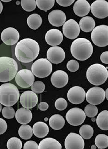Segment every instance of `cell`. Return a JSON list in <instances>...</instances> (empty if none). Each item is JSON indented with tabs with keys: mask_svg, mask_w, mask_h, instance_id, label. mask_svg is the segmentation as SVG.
I'll use <instances>...</instances> for the list:
<instances>
[{
	"mask_svg": "<svg viewBox=\"0 0 108 149\" xmlns=\"http://www.w3.org/2000/svg\"><path fill=\"white\" fill-rule=\"evenodd\" d=\"M39 44L35 40L25 38L18 42L15 47V54L17 60L23 63H29L38 56Z\"/></svg>",
	"mask_w": 108,
	"mask_h": 149,
	"instance_id": "cell-1",
	"label": "cell"
},
{
	"mask_svg": "<svg viewBox=\"0 0 108 149\" xmlns=\"http://www.w3.org/2000/svg\"><path fill=\"white\" fill-rule=\"evenodd\" d=\"M93 52V47L89 40L84 38H79L72 42L71 53L77 60L85 61L89 58Z\"/></svg>",
	"mask_w": 108,
	"mask_h": 149,
	"instance_id": "cell-2",
	"label": "cell"
},
{
	"mask_svg": "<svg viewBox=\"0 0 108 149\" xmlns=\"http://www.w3.org/2000/svg\"><path fill=\"white\" fill-rule=\"evenodd\" d=\"M18 66L16 60L8 57H0V82H9L15 78Z\"/></svg>",
	"mask_w": 108,
	"mask_h": 149,
	"instance_id": "cell-3",
	"label": "cell"
},
{
	"mask_svg": "<svg viewBox=\"0 0 108 149\" xmlns=\"http://www.w3.org/2000/svg\"><path fill=\"white\" fill-rule=\"evenodd\" d=\"M20 93L17 88L11 83L0 86V103L6 106L15 105L19 100Z\"/></svg>",
	"mask_w": 108,
	"mask_h": 149,
	"instance_id": "cell-4",
	"label": "cell"
},
{
	"mask_svg": "<svg viewBox=\"0 0 108 149\" xmlns=\"http://www.w3.org/2000/svg\"><path fill=\"white\" fill-rule=\"evenodd\" d=\"M86 76L87 79L91 84L95 86L102 85L108 79V70L102 64H93L87 70Z\"/></svg>",
	"mask_w": 108,
	"mask_h": 149,
	"instance_id": "cell-5",
	"label": "cell"
},
{
	"mask_svg": "<svg viewBox=\"0 0 108 149\" xmlns=\"http://www.w3.org/2000/svg\"><path fill=\"white\" fill-rule=\"evenodd\" d=\"M53 65L46 58H40L34 62L32 66L34 75L39 78H44L51 74Z\"/></svg>",
	"mask_w": 108,
	"mask_h": 149,
	"instance_id": "cell-6",
	"label": "cell"
},
{
	"mask_svg": "<svg viewBox=\"0 0 108 149\" xmlns=\"http://www.w3.org/2000/svg\"><path fill=\"white\" fill-rule=\"evenodd\" d=\"M92 41L95 45L104 47L108 45V26L102 25L95 27L91 34Z\"/></svg>",
	"mask_w": 108,
	"mask_h": 149,
	"instance_id": "cell-7",
	"label": "cell"
},
{
	"mask_svg": "<svg viewBox=\"0 0 108 149\" xmlns=\"http://www.w3.org/2000/svg\"><path fill=\"white\" fill-rule=\"evenodd\" d=\"M34 80L33 72L27 69H22L18 71L15 77L17 84L22 88H28L32 86Z\"/></svg>",
	"mask_w": 108,
	"mask_h": 149,
	"instance_id": "cell-8",
	"label": "cell"
},
{
	"mask_svg": "<svg viewBox=\"0 0 108 149\" xmlns=\"http://www.w3.org/2000/svg\"><path fill=\"white\" fill-rule=\"evenodd\" d=\"M67 122L72 126L81 125L85 121L86 115L81 109L73 108L68 110L66 116Z\"/></svg>",
	"mask_w": 108,
	"mask_h": 149,
	"instance_id": "cell-9",
	"label": "cell"
},
{
	"mask_svg": "<svg viewBox=\"0 0 108 149\" xmlns=\"http://www.w3.org/2000/svg\"><path fill=\"white\" fill-rule=\"evenodd\" d=\"M86 100L92 105H99L105 99V91L103 88L99 87L91 88L86 94Z\"/></svg>",
	"mask_w": 108,
	"mask_h": 149,
	"instance_id": "cell-10",
	"label": "cell"
},
{
	"mask_svg": "<svg viewBox=\"0 0 108 149\" xmlns=\"http://www.w3.org/2000/svg\"><path fill=\"white\" fill-rule=\"evenodd\" d=\"M90 10L96 18H106L108 16V2L105 0H96L90 6Z\"/></svg>",
	"mask_w": 108,
	"mask_h": 149,
	"instance_id": "cell-11",
	"label": "cell"
},
{
	"mask_svg": "<svg viewBox=\"0 0 108 149\" xmlns=\"http://www.w3.org/2000/svg\"><path fill=\"white\" fill-rule=\"evenodd\" d=\"M63 32L66 38L68 39H75L79 35L80 29L77 22L73 19H70L63 24Z\"/></svg>",
	"mask_w": 108,
	"mask_h": 149,
	"instance_id": "cell-12",
	"label": "cell"
},
{
	"mask_svg": "<svg viewBox=\"0 0 108 149\" xmlns=\"http://www.w3.org/2000/svg\"><path fill=\"white\" fill-rule=\"evenodd\" d=\"M64 146L66 149H84V140L78 134L70 133L65 139Z\"/></svg>",
	"mask_w": 108,
	"mask_h": 149,
	"instance_id": "cell-13",
	"label": "cell"
},
{
	"mask_svg": "<svg viewBox=\"0 0 108 149\" xmlns=\"http://www.w3.org/2000/svg\"><path fill=\"white\" fill-rule=\"evenodd\" d=\"M86 93L84 88L79 86L71 88L68 92L67 98L69 102L74 104H79L85 100Z\"/></svg>",
	"mask_w": 108,
	"mask_h": 149,
	"instance_id": "cell-14",
	"label": "cell"
},
{
	"mask_svg": "<svg viewBox=\"0 0 108 149\" xmlns=\"http://www.w3.org/2000/svg\"><path fill=\"white\" fill-rule=\"evenodd\" d=\"M19 33L13 27H8L2 31L1 39L7 45L13 46L18 42L19 39Z\"/></svg>",
	"mask_w": 108,
	"mask_h": 149,
	"instance_id": "cell-15",
	"label": "cell"
},
{
	"mask_svg": "<svg viewBox=\"0 0 108 149\" xmlns=\"http://www.w3.org/2000/svg\"><path fill=\"white\" fill-rule=\"evenodd\" d=\"M65 57V52L60 47H52L48 49L47 53V59L54 64L61 63L64 60Z\"/></svg>",
	"mask_w": 108,
	"mask_h": 149,
	"instance_id": "cell-16",
	"label": "cell"
},
{
	"mask_svg": "<svg viewBox=\"0 0 108 149\" xmlns=\"http://www.w3.org/2000/svg\"><path fill=\"white\" fill-rule=\"evenodd\" d=\"M38 97L35 93L33 91L24 92L20 96V102L24 108L32 109L38 104Z\"/></svg>",
	"mask_w": 108,
	"mask_h": 149,
	"instance_id": "cell-17",
	"label": "cell"
},
{
	"mask_svg": "<svg viewBox=\"0 0 108 149\" xmlns=\"http://www.w3.org/2000/svg\"><path fill=\"white\" fill-rule=\"evenodd\" d=\"M63 35L62 32L57 29H52L47 32L45 40L47 43L52 46H58L63 41Z\"/></svg>",
	"mask_w": 108,
	"mask_h": 149,
	"instance_id": "cell-18",
	"label": "cell"
},
{
	"mask_svg": "<svg viewBox=\"0 0 108 149\" xmlns=\"http://www.w3.org/2000/svg\"><path fill=\"white\" fill-rule=\"evenodd\" d=\"M51 81L55 87L62 88L65 87L68 83V75L63 71H56L52 75Z\"/></svg>",
	"mask_w": 108,
	"mask_h": 149,
	"instance_id": "cell-19",
	"label": "cell"
},
{
	"mask_svg": "<svg viewBox=\"0 0 108 149\" xmlns=\"http://www.w3.org/2000/svg\"><path fill=\"white\" fill-rule=\"evenodd\" d=\"M48 19L52 25L59 27L63 25L66 22V14L61 10H55L49 13Z\"/></svg>",
	"mask_w": 108,
	"mask_h": 149,
	"instance_id": "cell-20",
	"label": "cell"
},
{
	"mask_svg": "<svg viewBox=\"0 0 108 149\" xmlns=\"http://www.w3.org/2000/svg\"><path fill=\"white\" fill-rule=\"evenodd\" d=\"M74 12L77 16L82 17L89 13L90 6L89 2L86 0H78L74 6Z\"/></svg>",
	"mask_w": 108,
	"mask_h": 149,
	"instance_id": "cell-21",
	"label": "cell"
},
{
	"mask_svg": "<svg viewBox=\"0 0 108 149\" xmlns=\"http://www.w3.org/2000/svg\"><path fill=\"white\" fill-rule=\"evenodd\" d=\"M15 116L18 123L22 125H26L31 121L33 115L31 110L29 109L21 108L17 110Z\"/></svg>",
	"mask_w": 108,
	"mask_h": 149,
	"instance_id": "cell-22",
	"label": "cell"
},
{
	"mask_svg": "<svg viewBox=\"0 0 108 149\" xmlns=\"http://www.w3.org/2000/svg\"><path fill=\"white\" fill-rule=\"evenodd\" d=\"M33 133L37 137H45L47 136L49 132V128L46 123L39 121L36 122L33 126Z\"/></svg>",
	"mask_w": 108,
	"mask_h": 149,
	"instance_id": "cell-23",
	"label": "cell"
},
{
	"mask_svg": "<svg viewBox=\"0 0 108 149\" xmlns=\"http://www.w3.org/2000/svg\"><path fill=\"white\" fill-rule=\"evenodd\" d=\"M62 146L55 139L47 138L41 141L38 146L39 149H61Z\"/></svg>",
	"mask_w": 108,
	"mask_h": 149,
	"instance_id": "cell-24",
	"label": "cell"
},
{
	"mask_svg": "<svg viewBox=\"0 0 108 149\" xmlns=\"http://www.w3.org/2000/svg\"><path fill=\"white\" fill-rule=\"evenodd\" d=\"M80 29L85 33L91 32L95 26V22L93 18L91 17H84L79 22Z\"/></svg>",
	"mask_w": 108,
	"mask_h": 149,
	"instance_id": "cell-25",
	"label": "cell"
},
{
	"mask_svg": "<svg viewBox=\"0 0 108 149\" xmlns=\"http://www.w3.org/2000/svg\"><path fill=\"white\" fill-rule=\"evenodd\" d=\"M50 126L55 130H59L63 128L65 125V120L61 115H54L51 117L49 121Z\"/></svg>",
	"mask_w": 108,
	"mask_h": 149,
	"instance_id": "cell-26",
	"label": "cell"
},
{
	"mask_svg": "<svg viewBox=\"0 0 108 149\" xmlns=\"http://www.w3.org/2000/svg\"><path fill=\"white\" fill-rule=\"evenodd\" d=\"M96 123L100 129L103 130H108V110H104L99 113L96 118Z\"/></svg>",
	"mask_w": 108,
	"mask_h": 149,
	"instance_id": "cell-27",
	"label": "cell"
},
{
	"mask_svg": "<svg viewBox=\"0 0 108 149\" xmlns=\"http://www.w3.org/2000/svg\"><path fill=\"white\" fill-rule=\"evenodd\" d=\"M27 23L30 29L36 30L42 25V19L41 16L38 14H33L28 17Z\"/></svg>",
	"mask_w": 108,
	"mask_h": 149,
	"instance_id": "cell-28",
	"label": "cell"
},
{
	"mask_svg": "<svg viewBox=\"0 0 108 149\" xmlns=\"http://www.w3.org/2000/svg\"><path fill=\"white\" fill-rule=\"evenodd\" d=\"M19 136L24 140H29L33 136V132L32 127L27 125H23L20 126L18 130Z\"/></svg>",
	"mask_w": 108,
	"mask_h": 149,
	"instance_id": "cell-29",
	"label": "cell"
},
{
	"mask_svg": "<svg viewBox=\"0 0 108 149\" xmlns=\"http://www.w3.org/2000/svg\"><path fill=\"white\" fill-rule=\"evenodd\" d=\"M55 0H37L36 5L41 10L47 11L50 10L54 5Z\"/></svg>",
	"mask_w": 108,
	"mask_h": 149,
	"instance_id": "cell-30",
	"label": "cell"
},
{
	"mask_svg": "<svg viewBox=\"0 0 108 149\" xmlns=\"http://www.w3.org/2000/svg\"><path fill=\"white\" fill-rule=\"evenodd\" d=\"M93 132L94 130L93 128L88 125H84L80 128L79 133L80 136L86 140L91 138L93 136Z\"/></svg>",
	"mask_w": 108,
	"mask_h": 149,
	"instance_id": "cell-31",
	"label": "cell"
},
{
	"mask_svg": "<svg viewBox=\"0 0 108 149\" xmlns=\"http://www.w3.org/2000/svg\"><path fill=\"white\" fill-rule=\"evenodd\" d=\"M95 144L99 149H103L108 146V136L106 134H98L96 137Z\"/></svg>",
	"mask_w": 108,
	"mask_h": 149,
	"instance_id": "cell-32",
	"label": "cell"
},
{
	"mask_svg": "<svg viewBox=\"0 0 108 149\" xmlns=\"http://www.w3.org/2000/svg\"><path fill=\"white\" fill-rule=\"evenodd\" d=\"M22 146V142L18 138H11L7 142V148L8 149H21Z\"/></svg>",
	"mask_w": 108,
	"mask_h": 149,
	"instance_id": "cell-33",
	"label": "cell"
},
{
	"mask_svg": "<svg viewBox=\"0 0 108 149\" xmlns=\"http://www.w3.org/2000/svg\"><path fill=\"white\" fill-rule=\"evenodd\" d=\"M21 4L22 8L26 12L34 11L37 6L35 0H22Z\"/></svg>",
	"mask_w": 108,
	"mask_h": 149,
	"instance_id": "cell-34",
	"label": "cell"
},
{
	"mask_svg": "<svg viewBox=\"0 0 108 149\" xmlns=\"http://www.w3.org/2000/svg\"><path fill=\"white\" fill-rule=\"evenodd\" d=\"M98 109L97 107L95 105L88 104L86 105L84 109L85 115L88 117L93 118L97 115Z\"/></svg>",
	"mask_w": 108,
	"mask_h": 149,
	"instance_id": "cell-35",
	"label": "cell"
},
{
	"mask_svg": "<svg viewBox=\"0 0 108 149\" xmlns=\"http://www.w3.org/2000/svg\"><path fill=\"white\" fill-rule=\"evenodd\" d=\"M45 85L43 82L37 81L34 82L31 86V89L34 92L37 93H41L45 90Z\"/></svg>",
	"mask_w": 108,
	"mask_h": 149,
	"instance_id": "cell-36",
	"label": "cell"
},
{
	"mask_svg": "<svg viewBox=\"0 0 108 149\" xmlns=\"http://www.w3.org/2000/svg\"><path fill=\"white\" fill-rule=\"evenodd\" d=\"M2 114L6 119H13L15 116V110L11 106H6L2 109Z\"/></svg>",
	"mask_w": 108,
	"mask_h": 149,
	"instance_id": "cell-37",
	"label": "cell"
},
{
	"mask_svg": "<svg viewBox=\"0 0 108 149\" xmlns=\"http://www.w3.org/2000/svg\"><path fill=\"white\" fill-rule=\"evenodd\" d=\"M56 108L58 110L62 111L66 109L67 107L68 102L65 99L60 98L57 99L55 103Z\"/></svg>",
	"mask_w": 108,
	"mask_h": 149,
	"instance_id": "cell-38",
	"label": "cell"
},
{
	"mask_svg": "<svg viewBox=\"0 0 108 149\" xmlns=\"http://www.w3.org/2000/svg\"><path fill=\"white\" fill-rule=\"evenodd\" d=\"M67 68L69 71L75 72L79 69V64L78 61H77L76 60H69L67 64Z\"/></svg>",
	"mask_w": 108,
	"mask_h": 149,
	"instance_id": "cell-39",
	"label": "cell"
},
{
	"mask_svg": "<svg viewBox=\"0 0 108 149\" xmlns=\"http://www.w3.org/2000/svg\"><path fill=\"white\" fill-rule=\"evenodd\" d=\"M24 149H38V146L36 142L33 141H29L26 142L23 146Z\"/></svg>",
	"mask_w": 108,
	"mask_h": 149,
	"instance_id": "cell-40",
	"label": "cell"
},
{
	"mask_svg": "<svg viewBox=\"0 0 108 149\" xmlns=\"http://www.w3.org/2000/svg\"><path fill=\"white\" fill-rule=\"evenodd\" d=\"M8 129V125L4 119L0 118V135L4 133Z\"/></svg>",
	"mask_w": 108,
	"mask_h": 149,
	"instance_id": "cell-41",
	"label": "cell"
},
{
	"mask_svg": "<svg viewBox=\"0 0 108 149\" xmlns=\"http://www.w3.org/2000/svg\"><path fill=\"white\" fill-rule=\"evenodd\" d=\"M58 4L63 7H67L71 5L75 2L74 0H57Z\"/></svg>",
	"mask_w": 108,
	"mask_h": 149,
	"instance_id": "cell-42",
	"label": "cell"
},
{
	"mask_svg": "<svg viewBox=\"0 0 108 149\" xmlns=\"http://www.w3.org/2000/svg\"><path fill=\"white\" fill-rule=\"evenodd\" d=\"M100 60L103 63L108 64V52H104L101 54Z\"/></svg>",
	"mask_w": 108,
	"mask_h": 149,
	"instance_id": "cell-43",
	"label": "cell"
},
{
	"mask_svg": "<svg viewBox=\"0 0 108 149\" xmlns=\"http://www.w3.org/2000/svg\"><path fill=\"white\" fill-rule=\"evenodd\" d=\"M38 107L41 111H45L48 109L49 105L46 102H42L39 104Z\"/></svg>",
	"mask_w": 108,
	"mask_h": 149,
	"instance_id": "cell-44",
	"label": "cell"
},
{
	"mask_svg": "<svg viewBox=\"0 0 108 149\" xmlns=\"http://www.w3.org/2000/svg\"><path fill=\"white\" fill-rule=\"evenodd\" d=\"M3 10V5L1 1H0V14L1 13Z\"/></svg>",
	"mask_w": 108,
	"mask_h": 149,
	"instance_id": "cell-45",
	"label": "cell"
},
{
	"mask_svg": "<svg viewBox=\"0 0 108 149\" xmlns=\"http://www.w3.org/2000/svg\"><path fill=\"white\" fill-rule=\"evenodd\" d=\"M105 97H106V99H108V88H107L106 91L105 92Z\"/></svg>",
	"mask_w": 108,
	"mask_h": 149,
	"instance_id": "cell-46",
	"label": "cell"
},
{
	"mask_svg": "<svg viewBox=\"0 0 108 149\" xmlns=\"http://www.w3.org/2000/svg\"><path fill=\"white\" fill-rule=\"evenodd\" d=\"M11 0H9V1H5V0H2V1H3V2H10V1H11Z\"/></svg>",
	"mask_w": 108,
	"mask_h": 149,
	"instance_id": "cell-47",
	"label": "cell"
},
{
	"mask_svg": "<svg viewBox=\"0 0 108 149\" xmlns=\"http://www.w3.org/2000/svg\"><path fill=\"white\" fill-rule=\"evenodd\" d=\"M1 109H2V105H1V104L0 103V112L1 111Z\"/></svg>",
	"mask_w": 108,
	"mask_h": 149,
	"instance_id": "cell-48",
	"label": "cell"
},
{
	"mask_svg": "<svg viewBox=\"0 0 108 149\" xmlns=\"http://www.w3.org/2000/svg\"><path fill=\"white\" fill-rule=\"evenodd\" d=\"M44 120H45V121H47L48 120V118H45V119H44Z\"/></svg>",
	"mask_w": 108,
	"mask_h": 149,
	"instance_id": "cell-49",
	"label": "cell"
},
{
	"mask_svg": "<svg viewBox=\"0 0 108 149\" xmlns=\"http://www.w3.org/2000/svg\"><path fill=\"white\" fill-rule=\"evenodd\" d=\"M96 119H95V118H93L92 119V121H95Z\"/></svg>",
	"mask_w": 108,
	"mask_h": 149,
	"instance_id": "cell-50",
	"label": "cell"
}]
</instances>
